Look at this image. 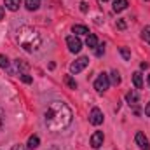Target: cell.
Listing matches in <instances>:
<instances>
[{
    "label": "cell",
    "mask_w": 150,
    "mask_h": 150,
    "mask_svg": "<svg viewBox=\"0 0 150 150\" xmlns=\"http://www.w3.org/2000/svg\"><path fill=\"white\" fill-rule=\"evenodd\" d=\"M44 120H45V126L49 131L52 133H59L63 129H67L72 120H74V112L72 108L65 103V101H51L44 112Z\"/></svg>",
    "instance_id": "cell-1"
},
{
    "label": "cell",
    "mask_w": 150,
    "mask_h": 150,
    "mask_svg": "<svg viewBox=\"0 0 150 150\" xmlns=\"http://www.w3.org/2000/svg\"><path fill=\"white\" fill-rule=\"evenodd\" d=\"M16 42L19 44V47H23L26 52H35L42 45V37L35 28L32 26H19L14 33Z\"/></svg>",
    "instance_id": "cell-2"
},
{
    "label": "cell",
    "mask_w": 150,
    "mask_h": 150,
    "mask_svg": "<svg viewBox=\"0 0 150 150\" xmlns=\"http://www.w3.org/2000/svg\"><path fill=\"white\" fill-rule=\"evenodd\" d=\"M108 87H110V77L103 72V74L98 75V79L94 80V89H96L98 93H105Z\"/></svg>",
    "instance_id": "cell-3"
},
{
    "label": "cell",
    "mask_w": 150,
    "mask_h": 150,
    "mask_svg": "<svg viewBox=\"0 0 150 150\" xmlns=\"http://www.w3.org/2000/svg\"><path fill=\"white\" fill-rule=\"evenodd\" d=\"M87 65H89V58L82 56V58L75 59V63H72V65H70V72H72V74H80V72H82Z\"/></svg>",
    "instance_id": "cell-4"
},
{
    "label": "cell",
    "mask_w": 150,
    "mask_h": 150,
    "mask_svg": "<svg viewBox=\"0 0 150 150\" xmlns=\"http://www.w3.org/2000/svg\"><path fill=\"white\" fill-rule=\"evenodd\" d=\"M67 45H68L70 52H79V51L82 49V42H80V38L75 37V35L67 37Z\"/></svg>",
    "instance_id": "cell-5"
},
{
    "label": "cell",
    "mask_w": 150,
    "mask_h": 150,
    "mask_svg": "<svg viewBox=\"0 0 150 150\" xmlns=\"http://www.w3.org/2000/svg\"><path fill=\"white\" fill-rule=\"evenodd\" d=\"M89 122L93 124V126H100V124H103V113L100 108H93L91 113H89Z\"/></svg>",
    "instance_id": "cell-6"
},
{
    "label": "cell",
    "mask_w": 150,
    "mask_h": 150,
    "mask_svg": "<svg viewBox=\"0 0 150 150\" xmlns=\"http://www.w3.org/2000/svg\"><path fill=\"white\" fill-rule=\"evenodd\" d=\"M103 138H105L103 133H101V131H96V133L91 136V147H93V149H100V147L103 145Z\"/></svg>",
    "instance_id": "cell-7"
},
{
    "label": "cell",
    "mask_w": 150,
    "mask_h": 150,
    "mask_svg": "<svg viewBox=\"0 0 150 150\" xmlns=\"http://www.w3.org/2000/svg\"><path fill=\"white\" fill-rule=\"evenodd\" d=\"M136 145L140 147L142 150H150V145H149V140H147V136L143 134V133H136Z\"/></svg>",
    "instance_id": "cell-8"
},
{
    "label": "cell",
    "mask_w": 150,
    "mask_h": 150,
    "mask_svg": "<svg viewBox=\"0 0 150 150\" xmlns=\"http://www.w3.org/2000/svg\"><path fill=\"white\" fill-rule=\"evenodd\" d=\"M4 5H5L9 11H18L19 5H21V0H4Z\"/></svg>",
    "instance_id": "cell-9"
},
{
    "label": "cell",
    "mask_w": 150,
    "mask_h": 150,
    "mask_svg": "<svg viewBox=\"0 0 150 150\" xmlns=\"http://www.w3.org/2000/svg\"><path fill=\"white\" fill-rule=\"evenodd\" d=\"M72 32L77 33V35H89V28H87V26H84V25H74Z\"/></svg>",
    "instance_id": "cell-10"
},
{
    "label": "cell",
    "mask_w": 150,
    "mask_h": 150,
    "mask_svg": "<svg viewBox=\"0 0 150 150\" xmlns=\"http://www.w3.org/2000/svg\"><path fill=\"white\" fill-rule=\"evenodd\" d=\"M86 45H87L89 49H96V47H98V38H96V35H94V33H89V35H87Z\"/></svg>",
    "instance_id": "cell-11"
},
{
    "label": "cell",
    "mask_w": 150,
    "mask_h": 150,
    "mask_svg": "<svg viewBox=\"0 0 150 150\" xmlns=\"http://www.w3.org/2000/svg\"><path fill=\"white\" fill-rule=\"evenodd\" d=\"M126 101H127L129 105H136V103H138V93H136V91H129V93L126 94Z\"/></svg>",
    "instance_id": "cell-12"
},
{
    "label": "cell",
    "mask_w": 150,
    "mask_h": 150,
    "mask_svg": "<svg viewBox=\"0 0 150 150\" xmlns=\"http://www.w3.org/2000/svg\"><path fill=\"white\" fill-rule=\"evenodd\" d=\"M127 7V0H113V11L115 12H120Z\"/></svg>",
    "instance_id": "cell-13"
},
{
    "label": "cell",
    "mask_w": 150,
    "mask_h": 150,
    "mask_svg": "<svg viewBox=\"0 0 150 150\" xmlns=\"http://www.w3.org/2000/svg\"><path fill=\"white\" fill-rule=\"evenodd\" d=\"M133 82H134V87L136 89H142L143 87V79H142V74L140 72H134L133 74Z\"/></svg>",
    "instance_id": "cell-14"
},
{
    "label": "cell",
    "mask_w": 150,
    "mask_h": 150,
    "mask_svg": "<svg viewBox=\"0 0 150 150\" xmlns=\"http://www.w3.org/2000/svg\"><path fill=\"white\" fill-rule=\"evenodd\" d=\"M38 145H40V138H38L37 134H33V136L28 138V145H26L28 149H37Z\"/></svg>",
    "instance_id": "cell-15"
},
{
    "label": "cell",
    "mask_w": 150,
    "mask_h": 150,
    "mask_svg": "<svg viewBox=\"0 0 150 150\" xmlns=\"http://www.w3.org/2000/svg\"><path fill=\"white\" fill-rule=\"evenodd\" d=\"M25 4H26L28 11H37L40 7V0H25Z\"/></svg>",
    "instance_id": "cell-16"
},
{
    "label": "cell",
    "mask_w": 150,
    "mask_h": 150,
    "mask_svg": "<svg viewBox=\"0 0 150 150\" xmlns=\"http://www.w3.org/2000/svg\"><path fill=\"white\" fill-rule=\"evenodd\" d=\"M65 84H67L70 89H77V82L72 79V75H65Z\"/></svg>",
    "instance_id": "cell-17"
},
{
    "label": "cell",
    "mask_w": 150,
    "mask_h": 150,
    "mask_svg": "<svg viewBox=\"0 0 150 150\" xmlns=\"http://www.w3.org/2000/svg\"><path fill=\"white\" fill-rule=\"evenodd\" d=\"M119 52H120V56H122L126 61H129V59H131V52H129V49H127V47H119Z\"/></svg>",
    "instance_id": "cell-18"
},
{
    "label": "cell",
    "mask_w": 150,
    "mask_h": 150,
    "mask_svg": "<svg viewBox=\"0 0 150 150\" xmlns=\"http://www.w3.org/2000/svg\"><path fill=\"white\" fill-rule=\"evenodd\" d=\"M142 38L150 44V26H145V28H143V32H142Z\"/></svg>",
    "instance_id": "cell-19"
},
{
    "label": "cell",
    "mask_w": 150,
    "mask_h": 150,
    "mask_svg": "<svg viewBox=\"0 0 150 150\" xmlns=\"http://www.w3.org/2000/svg\"><path fill=\"white\" fill-rule=\"evenodd\" d=\"M110 75H112V82L115 86H119V84H120V75H119V72H117V70H112Z\"/></svg>",
    "instance_id": "cell-20"
},
{
    "label": "cell",
    "mask_w": 150,
    "mask_h": 150,
    "mask_svg": "<svg viewBox=\"0 0 150 150\" xmlns=\"http://www.w3.org/2000/svg\"><path fill=\"white\" fill-rule=\"evenodd\" d=\"M0 68H9V58L0 54Z\"/></svg>",
    "instance_id": "cell-21"
},
{
    "label": "cell",
    "mask_w": 150,
    "mask_h": 150,
    "mask_svg": "<svg viewBox=\"0 0 150 150\" xmlns=\"http://www.w3.org/2000/svg\"><path fill=\"white\" fill-rule=\"evenodd\" d=\"M16 68H18V70H26L28 65H26L23 59H16Z\"/></svg>",
    "instance_id": "cell-22"
},
{
    "label": "cell",
    "mask_w": 150,
    "mask_h": 150,
    "mask_svg": "<svg viewBox=\"0 0 150 150\" xmlns=\"http://www.w3.org/2000/svg\"><path fill=\"white\" fill-rule=\"evenodd\" d=\"M19 79H21L25 84H32V80H33V79H32L28 74H19Z\"/></svg>",
    "instance_id": "cell-23"
},
{
    "label": "cell",
    "mask_w": 150,
    "mask_h": 150,
    "mask_svg": "<svg viewBox=\"0 0 150 150\" xmlns=\"http://www.w3.org/2000/svg\"><path fill=\"white\" fill-rule=\"evenodd\" d=\"M103 54H105V44H100L98 49H96V56L100 58V56H103Z\"/></svg>",
    "instance_id": "cell-24"
},
{
    "label": "cell",
    "mask_w": 150,
    "mask_h": 150,
    "mask_svg": "<svg viewBox=\"0 0 150 150\" xmlns=\"http://www.w3.org/2000/svg\"><path fill=\"white\" fill-rule=\"evenodd\" d=\"M117 28H119V30H126V21H124V19H119V21H117Z\"/></svg>",
    "instance_id": "cell-25"
},
{
    "label": "cell",
    "mask_w": 150,
    "mask_h": 150,
    "mask_svg": "<svg viewBox=\"0 0 150 150\" xmlns=\"http://www.w3.org/2000/svg\"><path fill=\"white\" fill-rule=\"evenodd\" d=\"M4 119H5V113L0 108V131H2V127H4Z\"/></svg>",
    "instance_id": "cell-26"
},
{
    "label": "cell",
    "mask_w": 150,
    "mask_h": 150,
    "mask_svg": "<svg viewBox=\"0 0 150 150\" xmlns=\"http://www.w3.org/2000/svg\"><path fill=\"white\" fill-rule=\"evenodd\" d=\"M80 11L82 12H87V4L86 2H80Z\"/></svg>",
    "instance_id": "cell-27"
},
{
    "label": "cell",
    "mask_w": 150,
    "mask_h": 150,
    "mask_svg": "<svg viewBox=\"0 0 150 150\" xmlns=\"http://www.w3.org/2000/svg\"><path fill=\"white\" fill-rule=\"evenodd\" d=\"M12 150H28V149H26V147H23V145H14Z\"/></svg>",
    "instance_id": "cell-28"
},
{
    "label": "cell",
    "mask_w": 150,
    "mask_h": 150,
    "mask_svg": "<svg viewBox=\"0 0 150 150\" xmlns=\"http://www.w3.org/2000/svg\"><path fill=\"white\" fill-rule=\"evenodd\" d=\"M145 113H147V117H150V101L147 103V107H145Z\"/></svg>",
    "instance_id": "cell-29"
},
{
    "label": "cell",
    "mask_w": 150,
    "mask_h": 150,
    "mask_svg": "<svg viewBox=\"0 0 150 150\" xmlns=\"http://www.w3.org/2000/svg\"><path fill=\"white\" fill-rule=\"evenodd\" d=\"M4 14H5V11H4V7H2V5H0V21H2V19H4Z\"/></svg>",
    "instance_id": "cell-30"
},
{
    "label": "cell",
    "mask_w": 150,
    "mask_h": 150,
    "mask_svg": "<svg viewBox=\"0 0 150 150\" xmlns=\"http://www.w3.org/2000/svg\"><path fill=\"white\" fill-rule=\"evenodd\" d=\"M140 68H142V70H145V68H149V63H145V61H143V63L140 65Z\"/></svg>",
    "instance_id": "cell-31"
},
{
    "label": "cell",
    "mask_w": 150,
    "mask_h": 150,
    "mask_svg": "<svg viewBox=\"0 0 150 150\" xmlns=\"http://www.w3.org/2000/svg\"><path fill=\"white\" fill-rule=\"evenodd\" d=\"M149 84H150V75H149Z\"/></svg>",
    "instance_id": "cell-32"
},
{
    "label": "cell",
    "mask_w": 150,
    "mask_h": 150,
    "mask_svg": "<svg viewBox=\"0 0 150 150\" xmlns=\"http://www.w3.org/2000/svg\"><path fill=\"white\" fill-rule=\"evenodd\" d=\"M101 2H107V0H101Z\"/></svg>",
    "instance_id": "cell-33"
}]
</instances>
